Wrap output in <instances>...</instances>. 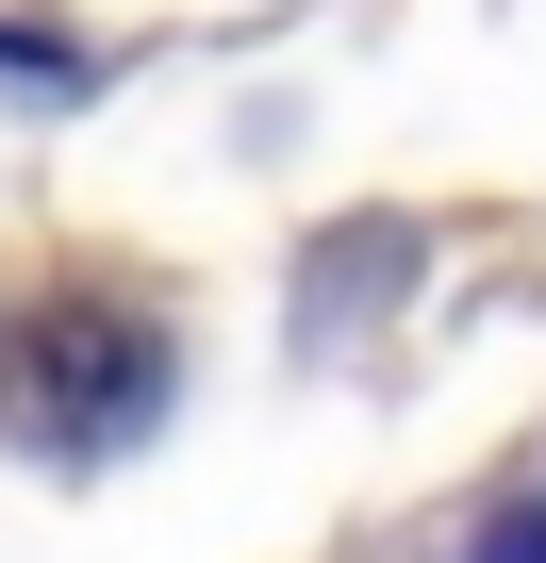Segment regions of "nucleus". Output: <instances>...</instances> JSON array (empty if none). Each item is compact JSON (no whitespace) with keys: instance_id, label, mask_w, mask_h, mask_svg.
<instances>
[{"instance_id":"obj_1","label":"nucleus","mask_w":546,"mask_h":563,"mask_svg":"<svg viewBox=\"0 0 546 563\" xmlns=\"http://www.w3.org/2000/svg\"><path fill=\"white\" fill-rule=\"evenodd\" d=\"M149 415H166V332L149 316L67 299V316H18V332H0V431H34L51 464H116Z\"/></svg>"},{"instance_id":"obj_2","label":"nucleus","mask_w":546,"mask_h":563,"mask_svg":"<svg viewBox=\"0 0 546 563\" xmlns=\"http://www.w3.org/2000/svg\"><path fill=\"white\" fill-rule=\"evenodd\" d=\"M480 563H546V514H513V530H497V547H480Z\"/></svg>"}]
</instances>
